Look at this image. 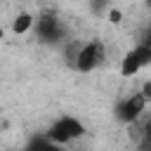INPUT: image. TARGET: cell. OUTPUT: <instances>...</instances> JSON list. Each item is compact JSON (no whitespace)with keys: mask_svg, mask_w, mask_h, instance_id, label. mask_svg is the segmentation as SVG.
<instances>
[{"mask_svg":"<svg viewBox=\"0 0 151 151\" xmlns=\"http://www.w3.org/2000/svg\"><path fill=\"white\" fill-rule=\"evenodd\" d=\"M83 134H85L83 123L76 120V118H71V116H64V118H59V120L47 130V142H50V144H68L71 139L83 137Z\"/></svg>","mask_w":151,"mask_h":151,"instance_id":"cell-1","label":"cell"},{"mask_svg":"<svg viewBox=\"0 0 151 151\" xmlns=\"http://www.w3.org/2000/svg\"><path fill=\"white\" fill-rule=\"evenodd\" d=\"M101 61H104V45L99 40H92V42H85L78 47V54L73 59V68H78L80 73H90Z\"/></svg>","mask_w":151,"mask_h":151,"instance_id":"cell-2","label":"cell"},{"mask_svg":"<svg viewBox=\"0 0 151 151\" xmlns=\"http://www.w3.org/2000/svg\"><path fill=\"white\" fill-rule=\"evenodd\" d=\"M149 64H151V50H149L146 45H137L132 52H127V54L123 57V64H120V76L132 78V76H137V71L146 68Z\"/></svg>","mask_w":151,"mask_h":151,"instance_id":"cell-3","label":"cell"},{"mask_svg":"<svg viewBox=\"0 0 151 151\" xmlns=\"http://www.w3.org/2000/svg\"><path fill=\"white\" fill-rule=\"evenodd\" d=\"M146 99H149V97H144L142 92H134L132 97L123 99L120 106H118V118H120L123 123H137V118H139V116L144 113V109H146Z\"/></svg>","mask_w":151,"mask_h":151,"instance_id":"cell-4","label":"cell"},{"mask_svg":"<svg viewBox=\"0 0 151 151\" xmlns=\"http://www.w3.org/2000/svg\"><path fill=\"white\" fill-rule=\"evenodd\" d=\"M38 33H40V38H45V40L59 38V21H57L52 14L40 17V19H38Z\"/></svg>","mask_w":151,"mask_h":151,"instance_id":"cell-5","label":"cell"},{"mask_svg":"<svg viewBox=\"0 0 151 151\" xmlns=\"http://www.w3.org/2000/svg\"><path fill=\"white\" fill-rule=\"evenodd\" d=\"M33 17L28 14V12H21V14H17L14 17V21H12V31L17 33V35H24V33H28L31 28H33Z\"/></svg>","mask_w":151,"mask_h":151,"instance_id":"cell-6","label":"cell"},{"mask_svg":"<svg viewBox=\"0 0 151 151\" xmlns=\"http://www.w3.org/2000/svg\"><path fill=\"white\" fill-rule=\"evenodd\" d=\"M120 17H123V14H120V9H111V12H109V19H111L113 24H118V21H120Z\"/></svg>","mask_w":151,"mask_h":151,"instance_id":"cell-7","label":"cell"},{"mask_svg":"<svg viewBox=\"0 0 151 151\" xmlns=\"http://www.w3.org/2000/svg\"><path fill=\"white\" fill-rule=\"evenodd\" d=\"M2 35H5V31H2V26H0V38H2Z\"/></svg>","mask_w":151,"mask_h":151,"instance_id":"cell-8","label":"cell"}]
</instances>
